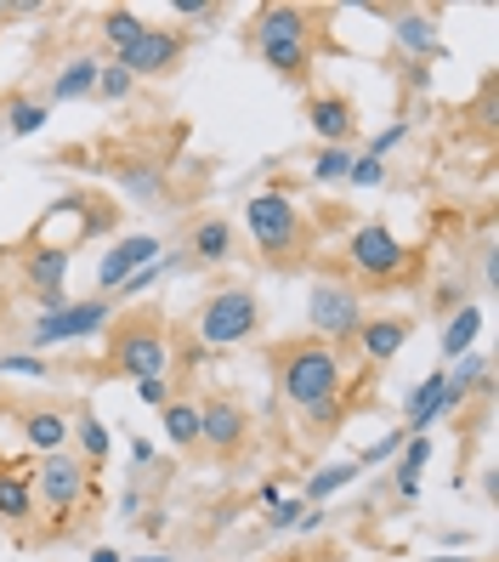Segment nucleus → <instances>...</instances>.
I'll use <instances>...</instances> for the list:
<instances>
[{"label": "nucleus", "instance_id": "f257e3e1", "mask_svg": "<svg viewBox=\"0 0 499 562\" xmlns=\"http://www.w3.org/2000/svg\"><path fill=\"white\" fill-rule=\"evenodd\" d=\"M341 381H347L341 375V352L329 341H290L279 352V386L307 420H336Z\"/></svg>", "mask_w": 499, "mask_h": 562}, {"label": "nucleus", "instance_id": "f03ea898", "mask_svg": "<svg viewBox=\"0 0 499 562\" xmlns=\"http://www.w3.org/2000/svg\"><path fill=\"white\" fill-rule=\"evenodd\" d=\"M250 41H256V57L290 86L313 80V12L307 7H261Z\"/></svg>", "mask_w": 499, "mask_h": 562}, {"label": "nucleus", "instance_id": "7ed1b4c3", "mask_svg": "<svg viewBox=\"0 0 499 562\" xmlns=\"http://www.w3.org/2000/svg\"><path fill=\"white\" fill-rule=\"evenodd\" d=\"M245 222H250V239H256V250H261L268 268H279V273L302 268V256H307V222H302V205H295L284 188L250 193Z\"/></svg>", "mask_w": 499, "mask_h": 562}, {"label": "nucleus", "instance_id": "20e7f679", "mask_svg": "<svg viewBox=\"0 0 499 562\" xmlns=\"http://www.w3.org/2000/svg\"><path fill=\"white\" fill-rule=\"evenodd\" d=\"M171 363V341H165V318L159 313H131L114 324L109 336V370L125 381H159Z\"/></svg>", "mask_w": 499, "mask_h": 562}, {"label": "nucleus", "instance_id": "39448f33", "mask_svg": "<svg viewBox=\"0 0 499 562\" xmlns=\"http://www.w3.org/2000/svg\"><path fill=\"white\" fill-rule=\"evenodd\" d=\"M261 329V302H256V290L245 284H227L216 290L205 307H199V341H205L211 352H227V347H239L250 341Z\"/></svg>", "mask_w": 499, "mask_h": 562}, {"label": "nucleus", "instance_id": "423d86ee", "mask_svg": "<svg viewBox=\"0 0 499 562\" xmlns=\"http://www.w3.org/2000/svg\"><path fill=\"white\" fill-rule=\"evenodd\" d=\"M347 256H352V268L363 273V279H375V284H386V279H404L409 268H415V250L392 234V227H381V222H363V227H352V239H347Z\"/></svg>", "mask_w": 499, "mask_h": 562}, {"label": "nucleus", "instance_id": "0eeeda50", "mask_svg": "<svg viewBox=\"0 0 499 562\" xmlns=\"http://www.w3.org/2000/svg\"><path fill=\"white\" fill-rule=\"evenodd\" d=\"M114 318V307H109V295H86V302H63V307H52V313H41L35 318V329H29V347H57V341H86V336H97Z\"/></svg>", "mask_w": 499, "mask_h": 562}, {"label": "nucleus", "instance_id": "6e6552de", "mask_svg": "<svg viewBox=\"0 0 499 562\" xmlns=\"http://www.w3.org/2000/svg\"><path fill=\"white\" fill-rule=\"evenodd\" d=\"M307 318L324 341H352L358 324H363V295L352 284H336V279H318L313 295H307Z\"/></svg>", "mask_w": 499, "mask_h": 562}, {"label": "nucleus", "instance_id": "1a4fd4ad", "mask_svg": "<svg viewBox=\"0 0 499 562\" xmlns=\"http://www.w3.org/2000/svg\"><path fill=\"white\" fill-rule=\"evenodd\" d=\"M182 52H188V41H182V29H165V23H148L143 29V41L131 46V52H120L114 63L131 75V80H159V75H171L177 63H182Z\"/></svg>", "mask_w": 499, "mask_h": 562}, {"label": "nucleus", "instance_id": "9d476101", "mask_svg": "<svg viewBox=\"0 0 499 562\" xmlns=\"http://www.w3.org/2000/svg\"><path fill=\"white\" fill-rule=\"evenodd\" d=\"M29 483H35V501H46L63 517V512H75L86 501V483L91 477H86V467H80L75 454H41V467L29 472Z\"/></svg>", "mask_w": 499, "mask_h": 562}, {"label": "nucleus", "instance_id": "9b49d317", "mask_svg": "<svg viewBox=\"0 0 499 562\" xmlns=\"http://www.w3.org/2000/svg\"><path fill=\"white\" fill-rule=\"evenodd\" d=\"M69 245H29V256H23V273H29V290H35V302H41V313H52V307H63L69 302V290H63V273H69Z\"/></svg>", "mask_w": 499, "mask_h": 562}, {"label": "nucleus", "instance_id": "f8f14e48", "mask_svg": "<svg viewBox=\"0 0 499 562\" xmlns=\"http://www.w3.org/2000/svg\"><path fill=\"white\" fill-rule=\"evenodd\" d=\"M159 239L154 234H125V239H114L109 250H103V261H97V290H120L137 268H148V261H159Z\"/></svg>", "mask_w": 499, "mask_h": 562}, {"label": "nucleus", "instance_id": "ddd939ff", "mask_svg": "<svg viewBox=\"0 0 499 562\" xmlns=\"http://www.w3.org/2000/svg\"><path fill=\"white\" fill-rule=\"evenodd\" d=\"M199 443L216 449V454H233L245 443V409L233 398H222V392L205 398V404H199Z\"/></svg>", "mask_w": 499, "mask_h": 562}, {"label": "nucleus", "instance_id": "4468645a", "mask_svg": "<svg viewBox=\"0 0 499 562\" xmlns=\"http://www.w3.org/2000/svg\"><path fill=\"white\" fill-rule=\"evenodd\" d=\"M307 125L318 131V143H324V148H347V137L358 131L352 103H347L341 91H324V97H313V103H307Z\"/></svg>", "mask_w": 499, "mask_h": 562}, {"label": "nucleus", "instance_id": "2eb2a0df", "mask_svg": "<svg viewBox=\"0 0 499 562\" xmlns=\"http://www.w3.org/2000/svg\"><path fill=\"white\" fill-rule=\"evenodd\" d=\"M352 341H358V352L370 358V363H392L397 352H404V341H409V318H397V313L363 318Z\"/></svg>", "mask_w": 499, "mask_h": 562}, {"label": "nucleus", "instance_id": "dca6fc26", "mask_svg": "<svg viewBox=\"0 0 499 562\" xmlns=\"http://www.w3.org/2000/svg\"><path fill=\"white\" fill-rule=\"evenodd\" d=\"M97 69H103L97 57H69V63L57 69L52 91H46V109H52V103H80V97H97Z\"/></svg>", "mask_w": 499, "mask_h": 562}, {"label": "nucleus", "instance_id": "f3484780", "mask_svg": "<svg viewBox=\"0 0 499 562\" xmlns=\"http://www.w3.org/2000/svg\"><path fill=\"white\" fill-rule=\"evenodd\" d=\"M404 415H409V432H426L438 415H449V381H443V370L438 375H426L409 398H404Z\"/></svg>", "mask_w": 499, "mask_h": 562}, {"label": "nucleus", "instance_id": "a211bd4d", "mask_svg": "<svg viewBox=\"0 0 499 562\" xmlns=\"http://www.w3.org/2000/svg\"><path fill=\"white\" fill-rule=\"evenodd\" d=\"M188 250H193V261H205V268L227 261L233 256V222L227 216H199L193 234H188Z\"/></svg>", "mask_w": 499, "mask_h": 562}, {"label": "nucleus", "instance_id": "6ab92c4d", "mask_svg": "<svg viewBox=\"0 0 499 562\" xmlns=\"http://www.w3.org/2000/svg\"><path fill=\"white\" fill-rule=\"evenodd\" d=\"M392 35H397V46L415 52V57H438V52H443L438 18H431V12H397V18H392Z\"/></svg>", "mask_w": 499, "mask_h": 562}, {"label": "nucleus", "instance_id": "aec40b11", "mask_svg": "<svg viewBox=\"0 0 499 562\" xmlns=\"http://www.w3.org/2000/svg\"><path fill=\"white\" fill-rule=\"evenodd\" d=\"M18 420H23V438L41 454H63V443H69V420H63L57 409H23Z\"/></svg>", "mask_w": 499, "mask_h": 562}, {"label": "nucleus", "instance_id": "412c9836", "mask_svg": "<svg viewBox=\"0 0 499 562\" xmlns=\"http://www.w3.org/2000/svg\"><path fill=\"white\" fill-rule=\"evenodd\" d=\"M477 336H483V307L477 302H465L449 324H443V358H465V352H477Z\"/></svg>", "mask_w": 499, "mask_h": 562}, {"label": "nucleus", "instance_id": "4be33fe9", "mask_svg": "<svg viewBox=\"0 0 499 562\" xmlns=\"http://www.w3.org/2000/svg\"><path fill=\"white\" fill-rule=\"evenodd\" d=\"M426 460H431V438L426 432H409L404 449H397V494H404V501H415V494H420Z\"/></svg>", "mask_w": 499, "mask_h": 562}, {"label": "nucleus", "instance_id": "5701e85b", "mask_svg": "<svg viewBox=\"0 0 499 562\" xmlns=\"http://www.w3.org/2000/svg\"><path fill=\"white\" fill-rule=\"evenodd\" d=\"M0 517L7 522L35 517V483H29V472H0Z\"/></svg>", "mask_w": 499, "mask_h": 562}, {"label": "nucleus", "instance_id": "b1692460", "mask_svg": "<svg viewBox=\"0 0 499 562\" xmlns=\"http://www.w3.org/2000/svg\"><path fill=\"white\" fill-rule=\"evenodd\" d=\"M97 29H103V41H109V46H114V57H120V52H131V46L143 41V29H148V23H143L137 12H131V7H109L103 18H97Z\"/></svg>", "mask_w": 499, "mask_h": 562}, {"label": "nucleus", "instance_id": "393cba45", "mask_svg": "<svg viewBox=\"0 0 499 562\" xmlns=\"http://www.w3.org/2000/svg\"><path fill=\"white\" fill-rule=\"evenodd\" d=\"M125 200H137V205H154L159 193H165V177H159V159H143V165H125Z\"/></svg>", "mask_w": 499, "mask_h": 562}, {"label": "nucleus", "instance_id": "a878e982", "mask_svg": "<svg viewBox=\"0 0 499 562\" xmlns=\"http://www.w3.org/2000/svg\"><path fill=\"white\" fill-rule=\"evenodd\" d=\"M46 120H52L46 97H12V103H7V131H12V137H35Z\"/></svg>", "mask_w": 499, "mask_h": 562}, {"label": "nucleus", "instance_id": "bb28decb", "mask_svg": "<svg viewBox=\"0 0 499 562\" xmlns=\"http://www.w3.org/2000/svg\"><path fill=\"white\" fill-rule=\"evenodd\" d=\"M165 438L177 449H199V404H182V398L165 404Z\"/></svg>", "mask_w": 499, "mask_h": 562}, {"label": "nucleus", "instance_id": "cd10ccee", "mask_svg": "<svg viewBox=\"0 0 499 562\" xmlns=\"http://www.w3.org/2000/svg\"><path fill=\"white\" fill-rule=\"evenodd\" d=\"M352 477H358V467H324L318 477H307V494H302V501L318 506V501H329V494H341Z\"/></svg>", "mask_w": 499, "mask_h": 562}, {"label": "nucleus", "instance_id": "c85d7f7f", "mask_svg": "<svg viewBox=\"0 0 499 562\" xmlns=\"http://www.w3.org/2000/svg\"><path fill=\"white\" fill-rule=\"evenodd\" d=\"M347 171H352V148H318V159H313L318 182H347Z\"/></svg>", "mask_w": 499, "mask_h": 562}, {"label": "nucleus", "instance_id": "c756f323", "mask_svg": "<svg viewBox=\"0 0 499 562\" xmlns=\"http://www.w3.org/2000/svg\"><path fill=\"white\" fill-rule=\"evenodd\" d=\"M131 86H137V80H131L120 63H103V69H97V97H103V103H125Z\"/></svg>", "mask_w": 499, "mask_h": 562}, {"label": "nucleus", "instance_id": "7c9ffc66", "mask_svg": "<svg viewBox=\"0 0 499 562\" xmlns=\"http://www.w3.org/2000/svg\"><path fill=\"white\" fill-rule=\"evenodd\" d=\"M75 438H80L86 460H103V454H109V426L97 420V415H80V426H75Z\"/></svg>", "mask_w": 499, "mask_h": 562}, {"label": "nucleus", "instance_id": "2f4dec72", "mask_svg": "<svg viewBox=\"0 0 499 562\" xmlns=\"http://www.w3.org/2000/svg\"><path fill=\"white\" fill-rule=\"evenodd\" d=\"M347 182H352V188H381V182H386V165H381V159H363V154H352V171H347Z\"/></svg>", "mask_w": 499, "mask_h": 562}, {"label": "nucleus", "instance_id": "473e14b6", "mask_svg": "<svg viewBox=\"0 0 499 562\" xmlns=\"http://www.w3.org/2000/svg\"><path fill=\"white\" fill-rule=\"evenodd\" d=\"M165 273H171V261L159 256V261H148V268H137V273H131V279H125L120 290H125V295H143V290H154V284H159Z\"/></svg>", "mask_w": 499, "mask_h": 562}, {"label": "nucleus", "instance_id": "72a5a7b5", "mask_svg": "<svg viewBox=\"0 0 499 562\" xmlns=\"http://www.w3.org/2000/svg\"><path fill=\"white\" fill-rule=\"evenodd\" d=\"M404 137H409V120H397V125H386L381 137L370 143V154H363V159H381V165H386V154H392L397 143H404Z\"/></svg>", "mask_w": 499, "mask_h": 562}, {"label": "nucleus", "instance_id": "f704fd0d", "mask_svg": "<svg viewBox=\"0 0 499 562\" xmlns=\"http://www.w3.org/2000/svg\"><path fill=\"white\" fill-rule=\"evenodd\" d=\"M0 370H7V375H35V381L52 375L46 358H29V352H7V358H0Z\"/></svg>", "mask_w": 499, "mask_h": 562}, {"label": "nucleus", "instance_id": "c9c22d12", "mask_svg": "<svg viewBox=\"0 0 499 562\" xmlns=\"http://www.w3.org/2000/svg\"><path fill=\"white\" fill-rule=\"evenodd\" d=\"M404 438L409 432H386L375 449H363V460H358V467H381V460H397V449H404Z\"/></svg>", "mask_w": 499, "mask_h": 562}, {"label": "nucleus", "instance_id": "e433bc0d", "mask_svg": "<svg viewBox=\"0 0 499 562\" xmlns=\"http://www.w3.org/2000/svg\"><path fill=\"white\" fill-rule=\"evenodd\" d=\"M302 517H307V501H279L273 506V528H295Z\"/></svg>", "mask_w": 499, "mask_h": 562}, {"label": "nucleus", "instance_id": "4c0bfd02", "mask_svg": "<svg viewBox=\"0 0 499 562\" xmlns=\"http://www.w3.org/2000/svg\"><path fill=\"white\" fill-rule=\"evenodd\" d=\"M171 12H177V18H193V23H205V18H216L222 7H211V0H177Z\"/></svg>", "mask_w": 499, "mask_h": 562}, {"label": "nucleus", "instance_id": "58836bf2", "mask_svg": "<svg viewBox=\"0 0 499 562\" xmlns=\"http://www.w3.org/2000/svg\"><path fill=\"white\" fill-rule=\"evenodd\" d=\"M137 392H143V404H159V409L171 404V381H165V375L159 381H137Z\"/></svg>", "mask_w": 499, "mask_h": 562}, {"label": "nucleus", "instance_id": "ea45409f", "mask_svg": "<svg viewBox=\"0 0 499 562\" xmlns=\"http://www.w3.org/2000/svg\"><path fill=\"white\" fill-rule=\"evenodd\" d=\"M131 460H137V467H148V460H154V443L137 438V443H131Z\"/></svg>", "mask_w": 499, "mask_h": 562}, {"label": "nucleus", "instance_id": "a19ab883", "mask_svg": "<svg viewBox=\"0 0 499 562\" xmlns=\"http://www.w3.org/2000/svg\"><path fill=\"white\" fill-rule=\"evenodd\" d=\"M91 562H120V551H114V546H97V551H91Z\"/></svg>", "mask_w": 499, "mask_h": 562}, {"label": "nucleus", "instance_id": "79ce46f5", "mask_svg": "<svg viewBox=\"0 0 499 562\" xmlns=\"http://www.w3.org/2000/svg\"><path fill=\"white\" fill-rule=\"evenodd\" d=\"M120 562H165V557H120Z\"/></svg>", "mask_w": 499, "mask_h": 562}, {"label": "nucleus", "instance_id": "37998d69", "mask_svg": "<svg viewBox=\"0 0 499 562\" xmlns=\"http://www.w3.org/2000/svg\"><path fill=\"white\" fill-rule=\"evenodd\" d=\"M431 562H472V557H431Z\"/></svg>", "mask_w": 499, "mask_h": 562}, {"label": "nucleus", "instance_id": "c03bdc74", "mask_svg": "<svg viewBox=\"0 0 499 562\" xmlns=\"http://www.w3.org/2000/svg\"><path fill=\"white\" fill-rule=\"evenodd\" d=\"M0 307H7V279H0Z\"/></svg>", "mask_w": 499, "mask_h": 562}, {"label": "nucleus", "instance_id": "a18cd8bd", "mask_svg": "<svg viewBox=\"0 0 499 562\" xmlns=\"http://www.w3.org/2000/svg\"><path fill=\"white\" fill-rule=\"evenodd\" d=\"M0 18H7V7H0Z\"/></svg>", "mask_w": 499, "mask_h": 562}]
</instances>
